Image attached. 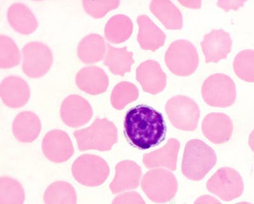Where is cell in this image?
<instances>
[{"label":"cell","instance_id":"6da1fadb","mask_svg":"<svg viewBox=\"0 0 254 204\" xmlns=\"http://www.w3.org/2000/svg\"><path fill=\"white\" fill-rule=\"evenodd\" d=\"M124 127L127 139L141 150L158 146L166 137L164 117L148 105H139L130 108L125 118Z\"/></svg>","mask_w":254,"mask_h":204},{"label":"cell","instance_id":"7a4b0ae2","mask_svg":"<svg viewBox=\"0 0 254 204\" xmlns=\"http://www.w3.org/2000/svg\"><path fill=\"white\" fill-rule=\"evenodd\" d=\"M214 149L199 139L190 140L184 152L181 171L188 180L199 181L205 178L217 163Z\"/></svg>","mask_w":254,"mask_h":204},{"label":"cell","instance_id":"3957f363","mask_svg":"<svg viewBox=\"0 0 254 204\" xmlns=\"http://www.w3.org/2000/svg\"><path fill=\"white\" fill-rule=\"evenodd\" d=\"M79 150H110L118 141V130L113 122L97 118L91 126L74 132Z\"/></svg>","mask_w":254,"mask_h":204},{"label":"cell","instance_id":"277c9868","mask_svg":"<svg viewBox=\"0 0 254 204\" xmlns=\"http://www.w3.org/2000/svg\"><path fill=\"white\" fill-rule=\"evenodd\" d=\"M140 185L147 198L156 204L169 203L178 191L176 177L172 172L163 168L153 169L146 172Z\"/></svg>","mask_w":254,"mask_h":204},{"label":"cell","instance_id":"5b68a950","mask_svg":"<svg viewBox=\"0 0 254 204\" xmlns=\"http://www.w3.org/2000/svg\"><path fill=\"white\" fill-rule=\"evenodd\" d=\"M165 60L172 73L188 76L194 73L198 67L199 56L196 47L190 41L178 40L168 48Z\"/></svg>","mask_w":254,"mask_h":204},{"label":"cell","instance_id":"8992f818","mask_svg":"<svg viewBox=\"0 0 254 204\" xmlns=\"http://www.w3.org/2000/svg\"><path fill=\"white\" fill-rule=\"evenodd\" d=\"M201 95L208 105L226 108L235 103L237 88L230 77L224 74H215L203 82Z\"/></svg>","mask_w":254,"mask_h":204},{"label":"cell","instance_id":"52a82bcc","mask_svg":"<svg viewBox=\"0 0 254 204\" xmlns=\"http://www.w3.org/2000/svg\"><path fill=\"white\" fill-rule=\"evenodd\" d=\"M165 111L172 125L179 130L192 131L198 126L200 110L196 102L190 97H172L167 101Z\"/></svg>","mask_w":254,"mask_h":204},{"label":"cell","instance_id":"ba28073f","mask_svg":"<svg viewBox=\"0 0 254 204\" xmlns=\"http://www.w3.org/2000/svg\"><path fill=\"white\" fill-rule=\"evenodd\" d=\"M110 167L103 158L94 155H83L74 161L72 175L85 187H96L103 185L110 175Z\"/></svg>","mask_w":254,"mask_h":204},{"label":"cell","instance_id":"9c48e42d","mask_svg":"<svg viewBox=\"0 0 254 204\" xmlns=\"http://www.w3.org/2000/svg\"><path fill=\"white\" fill-rule=\"evenodd\" d=\"M206 189L222 201L239 198L244 191V183L239 172L233 168H221L208 180Z\"/></svg>","mask_w":254,"mask_h":204},{"label":"cell","instance_id":"30bf717a","mask_svg":"<svg viewBox=\"0 0 254 204\" xmlns=\"http://www.w3.org/2000/svg\"><path fill=\"white\" fill-rule=\"evenodd\" d=\"M22 70L32 78H39L51 69L53 55L51 50L44 43H28L22 49Z\"/></svg>","mask_w":254,"mask_h":204},{"label":"cell","instance_id":"8fae6325","mask_svg":"<svg viewBox=\"0 0 254 204\" xmlns=\"http://www.w3.org/2000/svg\"><path fill=\"white\" fill-rule=\"evenodd\" d=\"M42 149L48 159L58 163L66 162L74 153L69 135L60 130H52L45 136Z\"/></svg>","mask_w":254,"mask_h":204},{"label":"cell","instance_id":"7c38bea8","mask_svg":"<svg viewBox=\"0 0 254 204\" xmlns=\"http://www.w3.org/2000/svg\"><path fill=\"white\" fill-rule=\"evenodd\" d=\"M91 105L83 97L72 95L63 101L61 108V118L65 124L77 128L87 123L92 118Z\"/></svg>","mask_w":254,"mask_h":204},{"label":"cell","instance_id":"4fadbf2b","mask_svg":"<svg viewBox=\"0 0 254 204\" xmlns=\"http://www.w3.org/2000/svg\"><path fill=\"white\" fill-rule=\"evenodd\" d=\"M136 78L143 90L151 95L160 94L166 87L167 75L155 60L142 63L136 70Z\"/></svg>","mask_w":254,"mask_h":204},{"label":"cell","instance_id":"5bb4252c","mask_svg":"<svg viewBox=\"0 0 254 204\" xmlns=\"http://www.w3.org/2000/svg\"><path fill=\"white\" fill-rule=\"evenodd\" d=\"M203 135L215 144H224L233 134L232 120L224 113H210L206 115L201 124Z\"/></svg>","mask_w":254,"mask_h":204},{"label":"cell","instance_id":"9a60e30c","mask_svg":"<svg viewBox=\"0 0 254 204\" xmlns=\"http://www.w3.org/2000/svg\"><path fill=\"white\" fill-rule=\"evenodd\" d=\"M233 41L223 29H213L206 34L201 43L206 63L218 62L230 53Z\"/></svg>","mask_w":254,"mask_h":204},{"label":"cell","instance_id":"2e32d148","mask_svg":"<svg viewBox=\"0 0 254 204\" xmlns=\"http://www.w3.org/2000/svg\"><path fill=\"white\" fill-rule=\"evenodd\" d=\"M115 176L110 188L113 194L136 189L139 187L142 176L141 168L131 160H124L115 167Z\"/></svg>","mask_w":254,"mask_h":204},{"label":"cell","instance_id":"e0dca14e","mask_svg":"<svg viewBox=\"0 0 254 204\" xmlns=\"http://www.w3.org/2000/svg\"><path fill=\"white\" fill-rule=\"evenodd\" d=\"M0 94L5 105L11 108H20L26 105L30 97L28 83L17 76H9L1 84Z\"/></svg>","mask_w":254,"mask_h":204},{"label":"cell","instance_id":"ac0fdd59","mask_svg":"<svg viewBox=\"0 0 254 204\" xmlns=\"http://www.w3.org/2000/svg\"><path fill=\"white\" fill-rule=\"evenodd\" d=\"M180 142L171 138L161 148L143 156V163L147 169L167 168L172 171H176Z\"/></svg>","mask_w":254,"mask_h":204},{"label":"cell","instance_id":"d6986e66","mask_svg":"<svg viewBox=\"0 0 254 204\" xmlns=\"http://www.w3.org/2000/svg\"><path fill=\"white\" fill-rule=\"evenodd\" d=\"M76 83L83 92L97 95L103 94L108 89L109 79L101 68L90 66L79 70L76 76Z\"/></svg>","mask_w":254,"mask_h":204},{"label":"cell","instance_id":"ffe728a7","mask_svg":"<svg viewBox=\"0 0 254 204\" xmlns=\"http://www.w3.org/2000/svg\"><path fill=\"white\" fill-rule=\"evenodd\" d=\"M137 23L139 28L137 40L143 49L155 51L165 44L166 35L148 16L140 15Z\"/></svg>","mask_w":254,"mask_h":204},{"label":"cell","instance_id":"44dd1931","mask_svg":"<svg viewBox=\"0 0 254 204\" xmlns=\"http://www.w3.org/2000/svg\"><path fill=\"white\" fill-rule=\"evenodd\" d=\"M41 129L42 124L39 117L30 111L20 113L13 122V135L22 142H31L37 139Z\"/></svg>","mask_w":254,"mask_h":204},{"label":"cell","instance_id":"7402d4cb","mask_svg":"<svg viewBox=\"0 0 254 204\" xmlns=\"http://www.w3.org/2000/svg\"><path fill=\"white\" fill-rule=\"evenodd\" d=\"M7 17L9 23L20 33L28 35L38 28V22L35 15L24 4H13L8 8Z\"/></svg>","mask_w":254,"mask_h":204},{"label":"cell","instance_id":"603a6c76","mask_svg":"<svg viewBox=\"0 0 254 204\" xmlns=\"http://www.w3.org/2000/svg\"><path fill=\"white\" fill-rule=\"evenodd\" d=\"M106 51L105 41L98 34H90L80 41L78 46V56L86 64L99 62Z\"/></svg>","mask_w":254,"mask_h":204},{"label":"cell","instance_id":"cb8c5ba5","mask_svg":"<svg viewBox=\"0 0 254 204\" xmlns=\"http://www.w3.org/2000/svg\"><path fill=\"white\" fill-rule=\"evenodd\" d=\"M150 10L167 29H179L182 28V13L171 1L154 0L150 4Z\"/></svg>","mask_w":254,"mask_h":204},{"label":"cell","instance_id":"d4e9b609","mask_svg":"<svg viewBox=\"0 0 254 204\" xmlns=\"http://www.w3.org/2000/svg\"><path fill=\"white\" fill-rule=\"evenodd\" d=\"M133 63V53L128 51L127 47L115 48L108 45V53L104 63L113 74L124 76L130 72Z\"/></svg>","mask_w":254,"mask_h":204},{"label":"cell","instance_id":"484cf974","mask_svg":"<svg viewBox=\"0 0 254 204\" xmlns=\"http://www.w3.org/2000/svg\"><path fill=\"white\" fill-rule=\"evenodd\" d=\"M133 31V23L127 15H116L109 19L105 27L106 39L114 44L124 42L130 38Z\"/></svg>","mask_w":254,"mask_h":204},{"label":"cell","instance_id":"4316f807","mask_svg":"<svg viewBox=\"0 0 254 204\" xmlns=\"http://www.w3.org/2000/svg\"><path fill=\"white\" fill-rule=\"evenodd\" d=\"M45 204H76L77 195L74 187L65 181H56L45 190Z\"/></svg>","mask_w":254,"mask_h":204},{"label":"cell","instance_id":"83f0119b","mask_svg":"<svg viewBox=\"0 0 254 204\" xmlns=\"http://www.w3.org/2000/svg\"><path fill=\"white\" fill-rule=\"evenodd\" d=\"M25 192L19 181L8 177L0 179V204H24Z\"/></svg>","mask_w":254,"mask_h":204},{"label":"cell","instance_id":"f1b7e54d","mask_svg":"<svg viewBox=\"0 0 254 204\" xmlns=\"http://www.w3.org/2000/svg\"><path fill=\"white\" fill-rule=\"evenodd\" d=\"M137 86L129 82H121L115 86L111 94V102L117 110L124 109L128 104L134 102L139 97Z\"/></svg>","mask_w":254,"mask_h":204},{"label":"cell","instance_id":"f546056e","mask_svg":"<svg viewBox=\"0 0 254 204\" xmlns=\"http://www.w3.org/2000/svg\"><path fill=\"white\" fill-rule=\"evenodd\" d=\"M233 68L238 78L254 83V50H243L236 56Z\"/></svg>","mask_w":254,"mask_h":204},{"label":"cell","instance_id":"4dcf8cb0","mask_svg":"<svg viewBox=\"0 0 254 204\" xmlns=\"http://www.w3.org/2000/svg\"><path fill=\"white\" fill-rule=\"evenodd\" d=\"M20 61L19 49L12 38L7 36L0 37V67L9 69L17 66Z\"/></svg>","mask_w":254,"mask_h":204},{"label":"cell","instance_id":"1f68e13d","mask_svg":"<svg viewBox=\"0 0 254 204\" xmlns=\"http://www.w3.org/2000/svg\"><path fill=\"white\" fill-rule=\"evenodd\" d=\"M83 4L86 12L95 18L104 16L113 9L119 6V1H83Z\"/></svg>","mask_w":254,"mask_h":204},{"label":"cell","instance_id":"d6a6232c","mask_svg":"<svg viewBox=\"0 0 254 204\" xmlns=\"http://www.w3.org/2000/svg\"><path fill=\"white\" fill-rule=\"evenodd\" d=\"M111 204H146L139 193L128 192L116 197Z\"/></svg>","mask_w":254,"mask_h":204},{"label":"cell","instance_id":"836d02e7","mask_svg":"<svg viewBox=\"0 0 254 204\" xmlns=\"http://www.w3.org/2000/svg\"><path fill=\"white\" fill-rule=\"evenodd\" d=\"M245 1H219L217 4L219 7L224 9L228 11L231 9L237 10L238 8L242 6L244 4Z\"/></svg>","mask_w":254,"mask_h":204},{"label":"cell","instance_id":"e575fe53","mask_svg":"<svg viewBox=\"0 0 254 204\" xmlns=\"http://www.w3.org/2000/svg\"><path fill=\"white\" fill-rule=\"evenodd\" d=\"M193 204H222L218 199L215 197L209 196V195H205L198 197L195 201Z\"/></svg>","mask_w":254,"mask_h":204},{"label":"cell","instance_id":"d590c367","mask_svg":"<svg viewBox=\"0 0 254 204\" xmlns=\"http://www.w3.org/2000/svg\"><path fill=\"white\" fill-rule=\"evenodd\" d=\"M179 3L182 4L183 6L192 8H198L200 7L201 1H179Z\"/></svg>","mask_w":254,"mask_h":204},{"label":"cell","instance_id":"8d00e7d4","mask_svg":"<svg viewBox=\"0 0 254 204\" xmlns=\"http://www.w3.org/2000/svg\"><path fill=\"white\" fill-rule=\"evenodd\" d=\"M249 145L254 153V129L249 135Z\"/></svg>","mask_w":254,"mask_h":204},{"label":"cell","instance_id":"74e56055","mask_svg":"<svg viewBox=\"0 0 254 204\" xmlns=\"http://www.w3.org/2000/svg\"><path fill=\"white\" fill-rule=\"evenodd\" d=\"M235 204H253L250 203H248V202H241V203H238Z\"/></svg>","mask_w":254,"mask_h":204}]
</instances>
